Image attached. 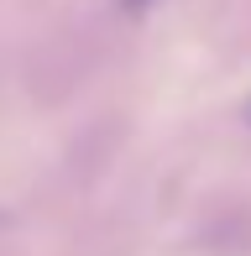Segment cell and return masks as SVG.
Wrapping results in <instances>:
<instances>
[{"instance_id":"obj_1","label":"cell","mask_w":251,"mask_h":256,"mask_svg":"<svg viewBox=\"0 0 251 256\" xmlns=\"http://www.w3.org/2000/svg\"><path fill=\"white\" fill-rule=\"evenodd\" d=\"M120 6H126V10H146L152 0H120Z\"/></svg>"}]
</instances>
